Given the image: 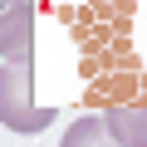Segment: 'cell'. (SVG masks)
<instances>
[{"mask_svg":"<svg viewBox=\"0 0 147 147\" xmlns=\"http://www.w3.org/2000/svg\"><path fill=\"white\" fill-rule=\"evenodd\" d=\"M0 123L10 132H44L54 123V108L34 103V69L30 64L0 69Z\"/></svg>","mask_w":147,"mask_h":147,"instance_id":"1","label":"cell"},{"mask_svg":"<svg viewBox=\"0 0 147 147\" xmlns=\"http://www.w3.org/2000/svg\"><path fill=\"white\" fill-rule=\"evenodd\" d=\"M34 39V5L30 0H0V54L5 64H30Z\"/></svg>","mask_w":147,"mask_h":147,"instance_id":"2","label":"cell"},{"mask_svg":"<svg viewBox=\"0 0 147 147\" xmlns=\"http://www.w3.org/2000/svg\"><path fill=\"white\" fill-rule=\"evenodd\" d=\"M103 127L118 147H147V103H113L103 113Z\"/></svg>","mask_w":147,"mask_h":147,"instance_id":"3","label":"cell"},{"mask_svg":"<svg viewBox=\"0 0 147 147\" xmlns=\"http://www.w3.org/2000/svg\"><path fill=\"white\" fill-rule=\"evenodd\" d=\"M59 147H118V142L108 137L103 118H79V123H69V132H64Z\"/></svg>","mask_w":147,"mask_h":147,"instance_id":"4","label":"cell"}]
</instances>
